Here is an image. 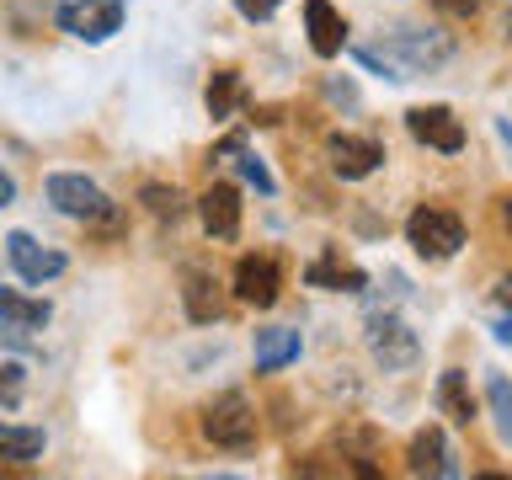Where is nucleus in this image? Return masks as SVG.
Returning <instances> with one entry per match:
<instances>
[{"mask_svg":"<svg viewBox=\"0 0 512 480\" xmlns=\"http://www.w3.org/2000/svg\"><path fill=\"white\" fill-rule=\"evenodd\" d=\"M203 107L214 123H230L240 107H246V80H240V70H214L208 75V91H203Z\"/></svg>","mask_w":512,"mask_h":480,"instance_id":"18","label":"nucleus"},{"mask_svg":"<svg viewBox=\"0 0 512 480\" xmlns=\"http://www.w3.org/2000/svg\"><path fill=\"white\" fill-rule=\"evenodd\" d=\"M326 160H331V171L342 176V182H363V176H374L384 166V144L368 139V134H331Z\"/></svg>","mask_w":512,"mask_h":480,"instance_id":"9","label":"nucleus"},{"mask_svg":"<svg viewBox=\"0 0 512 480\" xmlns=\"http://www.w3.org/2000/svg\"><path fill=\"white\" fill-rule=\"evenodd\" d=\"M139 203L150 208V214L160 219V224H176L187 214V198H182V187H166V182H144L139 187Z\"/></svg>","mask_w":512,"mask_h":480,"instance_id":"21","label":"nucleus"},{"mask_svg":"<svg viewBox=\"0 0 512 480\" xmlns=\"http://www.w3.org/2000/svg\"><path fill=\"white\" fill-rule=\"evenodd\" d=\"M240 150H246V134H224L214 150H208V160H235Z\"/></svg>","mask_w":512,"mask_h":480,"instance_id":"26","label":"nucleus"},{"mask_svg":"<svg viewBox=\"0 0 512 480\" xmlns=\"http://www.w3.org/2000/svg\"><path fill=\"white\" fill-rule=\"evenodd\" d=\"M128 0H64L59 6V27L80 43H107L123 27Z\"/></svg>","mask_w":512,"mask_h":480,"instance_id":"6","label":"nucleus"},{"mask_svg":"<svg viewBox=\"0 0 512 480\" xmlns=\"http://www.w3.org/2000/svg\"><path fill=\"white\" fill-rule=\"evenodd\" d=\"M235 171H240V182H251L256 192H262V198H272V192H278V182H272V171L262 166V160H256L251 150H240L235 155Z\"/></svg>","mask_w":512,"mask_h":480,"instance_id":"23","label":"nucleus"},{"mask_svg":"<svg viewBox=\"0 0 512 480\" xmlns=\"http://www.w3.org/2000/svg\"><path fill=\"white\" fill-rule=\"evenodd\" d=\"M496 342H507V347H512V315L496 320Z\"/></svg>","mask_w":512,"mask_h":480,"instance_id":"31","label":"nucleus"},{"mask_svg":"<svg viewBox=\"0 0 512 480\" xmlns=\"http://www.w3.org/2000/svg\"><path fill=\"white\" fill-rule=\"evenodd\" d=\"M198 219H203L208 240H235L240 235V192L230 182H214L198 198Z\"/></svg>","mask_w":512,"mask_h":480,"instance_id":"15","label":"nucleus"},{"mask_svg":"<svg viewBox=\"0 0 512 480\" xmlns=\"http://www.w3.org/2000/svg\"><path fill=\"white\" fill-rule=\"evenodd\" d=\"M496 134H502V144H507V150H512V128H507V123H496Z\"/></svg>","mask_w":512,"mask_h":480,"instance_id":"32","label":"nucleus"},{"mask_svg":"<svg viewBox=\"0 0 512 480\" xmlns=\"http://www.w3.org/2000/svg\"><path fill=\"white\" fill-rule=\"evenodd\" d=\"M326 96H331V102H342V107H358V91H352L347 80H326Z\"/></svg>","mask_w":512,"mask_h":480,"instance_id":"27","label":"nucleus"},{"mask_svg":"<svg viewBox=\"0 0 512 480\" xmlns=\"http://www.w3.org/2000/svg\"><path fill=\"white\" fill-rule=\"evenodd\" d=\"M16 400H22V368L0 363V406H16Z\"/></svg>","mask_w":512,"mask_h":480,"instance_id":"24","label":"nucleus"},{"mask_svg":"<svg viewBox=\"0 0 512 480\" xmlns=\"http://www.w3.org/2000/svg\"><path fill=\"white\" fill-rule=\"evenodd\" d=\"M432 400H438V411L448 416V422H459V427H470V422H475L470 374H459V368H443V374H438V390H432Z\"/></svg>","mask_w":512,"mask_h":480,"instance_id":"19","label":"nucleus"},{"mask_svg":"<svg viewBox=\"0 0 512 480\" xmlns=\"http://www.w3.org/2000/svg\"><path fill=\"white\" fill-rule=\"evenodd\" d=\"M6 262L16 267V278L32 283V288H38V283H54L59 272L70 267V262H64V251L38 246V235H27V230H11V235H6Z\"/></svg>","mask_w":512,"mask_h":480,"instance_id":"8","label":"nucleus"},{"mask_svg":"<svg viewBox=\"0 0 512 480\" xmlns=\"http://www.w3.org/2000/svg\"><path fill=\"white\" fill-rule=\"evenodd\" d=\"M48 203L59 208V214H70V219H86V224H102V219H112L118 208L107 203V192L91 182V176H80V171H54L48 176Z\"/></svg>","mask_w":512,"mask_h":480,"instance_id":"4","label":"nucleus"},{"mask_svg":"<svg viewBox=\"0 0 512 480\" xmlns=\"http://www.w3.org/2000/svg\"><path fill=\"white\" fill-rule=\"evenodd\" d=\"M278 6H283V0H235V11L246 16V22H272Z\"/></svg>","mask_w":512,"mask_h":480,"instance_id":"25","label":"nucleus"},{"mask_svg":"<svg viewBox=\"0 0 512 480\" xmlns=\"http://www.w3.org/2000/svg\"><path fill=\"white\" fill-rule=\"evenodd\" d=\"M48 320H54V304L48 299H32L22 288H0V331L27 336V331H43Z\"/></svg>","mask_w":512,"mask_h":480,"instance_id":"17","label":"nucleus"},{"mask_svg":"<svg viewBox=\"0 0 512 480\" xmlns=\"http://www.w3.org/2000/svg\"><path fill=\"white\" fill-rule=\"evenodd\" d=\"M16 203V182H11V171L0 166V208H11Z\"/></svg>","mask_w":512,"mask_h":480,"instance_id":"29","label":"nucleus"},{"mask_svg":"<svg viewBox=\"0 0 512 480\" xmlns=\"http://www.w3.org/2000/svg\"><path fill=\"white\" fill-rule=\"evenodd\" d=\"M304 32H310V54L315 59H336L347 48V22L331 0H304Z\"/></svg>","mask_w":512,"mask_h":480,"instance_id":"13","label":"nucleus"},{"mask_svg":"<svg viewBox=\"0 0 512 480\" xmlns=\"http://www.w3.org/2000/svg\"><path fill=\"white\" fill-rule=\"evenodd\" d=\"M432 6H438L443 16H475L480 0H432Z\"/></svg>","mask_w":512,"mask_h":480,"instance_id":"28","label":"nucleus"},{"mask_svg":"<svg viewBox=\"0 0 512 480\" xmlns=\"http://www.w3.org/2000/svg\"><path fill=\"white\" fill-rule=\"evenodd\" d=\"M299 352H304V336L294 326H262V331H256V342H251L256 374H278V368L299 363Z\"/></svg>","mask_w":512,"mask_h":480,"instance_id":"16","label":"nucleus"},{"mask_svg":"<svg viewBox=\"0 0 512 480\" xmlns=\"http://www.w3.org/2000/svg\"><path fill=\"white\" fill-rule=\"evenodd\" d=\"M203 438L214 448H230V454H246V448L256 443V406L240 390H224L203 406Z\"/></svg>","mask_w":512,"mask_h":480,"instance_id":"2","label":"nucleus"},{"mask_svg":"<svg viewBox=\"0 0 512 480\" xmlns=\"http://www.w3.org/2000/svg\"><path fill=\"white\" fill-rule=\"evenodd\" d=\"M502 219H507V230H512V198L502 203Z\"/></svg>","mask_w":512,"mask_h":480,"instance_id":"33","label":"nucleus"},{"mask_svg":"<svg viewBox=\"0 0 512 480\" xmlns=\"http://www.w3.org/2000/svg\"><path fill=\"white\" fill-rule=\"evenodd\" d=\"M304 283H310V288H326V294H363V288H368V272L352 267V262H342V251H336V246H326L310 267H304Z\"/></svg>","mask_w":512,"mask_h":480,"instance_id":"14","label":"nucleus"},{"mask_svg":"<svg viewBox=\"0 0 512 480\" xmlns=\"http://www.w3.org/2000/svg\"><path fill=\"white\" fill-rule=\"evenodd\" d=\"M406 246L422 256V262H448V256H459V246H464V219L454 214V208H443V203L411 208Z\"/></svg>","mask_w":512,"mask_h":480,"instance_id":"1","label":"nucleus"},{"mask_svg":"<svg viewBox=\"0 0 512 480\" xmlns=\"http://www.w3.org/2000/svg\"><path fill=\"white\" fill-rule=\"evenodd\" d=\"M230 288H235L240 304H251V310H272L283 294V267L272 262V256H240Z\"/></svg>","mask_w":512,"mask_h":480,"instance_id":"7","label":"nucleus"},{"mask_svg":"<svg viewBox=\"0 0 512 480\" xmlns=\"http://www.w3.org/2000/svg\"><path fill=\"white\" fill-rule=\"evenodd\" d=\"M182 310L192 326H214L224 315V294H219V278L208 267H182Z\"/></svg>","mask_w":512,"mask_h":480,"instance_id":"12","label":"nucleus"},{"mask_svg":"<svg viewBox=\"0 0 512 480\" xmlns=\"http://www.w3.org/2000/svg\"><path fill=\"white\" fill-rule=\"evenodd\" d=\"M486 406H491V416H496L502 443H512V379H507V374H491V379H486Z\"/></svg>","mask_w":512,"mask_h":480,"instance_id":"22","label":"nucleus"},{"mask_svg":"<svg viewBox=\"0 0 512 480\" xmlns=\"http://www.w3.org/2000/svg\"><path fill=\"white\" fill-rule=\"evenodd\" d=\"M43 427H11V422H0V459L6 464H32V459H43Z\"/></svg>","mask_w":512,"mask_h":480,"instance_id":"20","label":"nucleus"},{"mask_svg":"<svg viewBox=\"0 0 512 480\" xmlns=\"http://www.w3.org/2000/svg\"><path fill=\"white\" fill-rule=\"evenodd\" d=\"M363 342H368V352H374V363L384 368V374L416 368V358H422V342H416V331L400 315H368Z\"/></svg>","mask_w":512,"mask_h":480,"instance_id":"5","label":"nucleus"},{"mask_svg":"<svg viewBox=\"0 0 512 480\" xmlns=\"http://www.w3.org/2000/svg\"><path fill=\"white\" fill-rule=\"evenodd\" d=\"M406 475H432V480H454L459 464H454V448H448V432L443 427H422L406 448Z\"/></svg>","mask_w":512,"mask_h":480,"instance_id":"11","label":"nucleus"},{"mask_svg":"<svg viewBox=\"0 0 512 480\" xmlns=\"http://www.w3.org/2000/svg\"><path fill=\"white\" fill-rule=\"evenodd\" d=\"M406 128H411V139L416 144H427V150H438V155H459L464 150V123L454 118V107H411L406 112Z\"/></svg>","mask_w":512,"mask_h":480,"instance_id":"10","label":"nucleus"},{"mask_svg":"<svg viewBox=\"0 0 512 480\" xmlns=\"http://www.w3.org/2000/svg\"><path fill=\"white\" fill-rule=\"evenodd\" d=\"M496 299H502L507 310H512V272H502V278H496Z\"/></svg>","mask_w":512,"mask_h":480,"instance_id":"30","label":"nucleus"},{"mask_svg":"<svg viewBox=\"0 0 512 480\" xmlns=\"http://www.w3.org/2000/svg\"><path fill=\"white\" fill-rule=\"evenodd\" d=\"M384 54H390L406 75H432L454 59V38H448L443 27H390Z\"/></svg>","mask_w":512,"mask_h":480,"instance_id":"3","label":"nucleus"}]
</instances>
